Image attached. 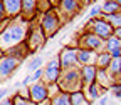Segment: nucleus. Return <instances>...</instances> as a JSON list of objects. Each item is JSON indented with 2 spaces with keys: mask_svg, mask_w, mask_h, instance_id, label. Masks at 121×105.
<instances>
[{
  "mask_svg": "<svg viewBox=\"0 0 121 105\" xmlns=\"http://www.w3.org/2000/svg\"><path fill=\"white\" fill-rule=\"evenodd\" d=\"M27 30H29V22H25L22 17L12 19L7 28L0 34V50L5 52L19 43H24L27 37Z\"/></svg>",
  "mask_w": 121,
  "mask_h": 105,
  "instance_id": "obj_1",
  "label": "nucleus"
},
{
  "mask_svg": "<svg viewBox=\"0 0 121 105\" xmlns=\"http://www.w3.org/2000/svg\"><path fill=\"white\" fill-rule=\"evenodd\" d=\"M57 87L62 90V92H67V94L82 90L79 67H76V68H66V70L60 72V77L57 80Z\"/></svg>",
  "mask_w": 121,
  "mask_h": 105,
  "instance_id": "obj_2",
  "label": "nucleus"
},
{
  "mask_svg": "<svg viewBox=\"0 0 121 105\" xmlns=\"http://www.w3.org/2000/svg\"><path fill=\"white\" fill-rule=\"evenodd\" d=\"M39 25L42 28V32L45 35V38H52L60 28H62V20H60L59 17V13L56 8H51L47 12H44L40 13V17H39Z\"/></svg>",
  "mask_w": 121,
  "mask_h": 105,
  "instance_id": "obj_3",
  "label": "nucleus"
},
{
  "mask_svg": "<svg viewBox=\"0 0 121 105\" xmlns=\"http://www.w3.org/2000/svg\"><path fill=\"white\" fill-rule=\"evenodd\" d=\"M47 42L39 22H29V30H27V37H25V45L30 52V55L37 53Z\"/></svg>",
  "mask_w": 121,
  "mask_h": 105,
  "instance_id": "obj_4",
  "label": "nucleus"
},
{
  "mask_svg": "<svg viewBox=\"0 0 121 105\" xmlns=\"http://www.w3.org/2000/svg\"><path fill=\"white\" fill-rule=\"evenodd\" d=\"M86 30H89L91 34L98 35L99 38H103V40L106 42L109 37H113V30H114V28L108 23V20H106L104 17H98V19H91V20H87Z\"/></svg>",
  "mask_w": 121,
  "mask_h": 105,
  "instance_id": "obj_5",
  "label": "nucleus"
},
{
  "mask_svg": "<svg viewBox=\"0 0 121 105\" xmlns=\"http://www.w3.org/2000/svg\"><path fill=\"white\" fill-rule=\"evenodd\" d=\"M76 47L78 49H87V50H94V52H103L104 50V40L99 38L98 35L91 34L89 30H84V32L76 38Z\"/></svg>",
  "mask_w": 121,
  "mask_h": 105,
  "instance_id": "obj_6",
  "label": "nucleus"
},
{
  "mask_svg": "<svg viewBox=\"0 0 121 105\" xmlns=\"http://www.w3.org/2000/svg\"><path fill=\"white\" fill-rule=\"evenodd\" d=\"M56 10L59 13L60 20L67 22V20H72L76 15H79V12L82 10V5L79 0H60L56 7Z\"/></svg>",
  "mask_w": 121,
  "mask_h": 105,
  "instance_id": "obj_7",
  "label": "nucleus"
},
{
  "mask_svg": "<svg viewBox=\"0 0 121 105\" xmlns=\"http://www.w3.org/2000/svg\"><path fill=\"white\" fill-rule=\"evenodd\" d=\"M59 55V62H60V68H76L78 65V47L74 45H66L64 49H60Z\"/></svg>",
  "mask_w": 121,
  "mask_h": 105,
  "instance_id": "obj_8",
  "label": "nucleus"
},
{
  "mask_svg": "<svg viewBox=\"0 0 121 105\" xmlns=\"http://www.w3.org/2000/svg\"><path fill=\"white\" fill-rule=\"evenodd\" d=\"M27 92H29V98L32 100L35 105L51 98V94H49V85L45 83L44 80H39V82H34L32 85L27 87Z\"/></svg>",
  "mask_w": 121,
  "mask_h": 105,
  "instance_id": "obj_9",
  "label": "nucleus"
},
{
  "mask_svg": "<svg viewBox=\"0 0 121 105\" xmlns=\"http://www.w3.org/2000/svg\"><path fill=\"white\" fill-rule=\"evenodd\" d=\"M20 64L22 62L19 58H13L10 55H4L2 58H0V83L5 82L7 79H10L12 75L17 72Z\"/></svg>",
  "mask_w": 121,
  "mask_h": 105,
  "instance_id": "obj_10",
  "label": "nucleus"
},
{
  "mask_svg": "<svg viewBox=\"0 0 121 105\" xmlns=\"http://www.w3.org/2000/svg\"><path fill=\"white\" fill-rule=\"evenodd\" d=\"M82 92H84V95H86L87 102L94 103L101 95H106V94H108V88H104V87H101L98 82H94V83H91V85L82 87Z\"/></svg>",
  "mask_w": 121,
  "mask_h": 105,
  "instance_id": "obj_11",
  "label": "nucleus"
},
{
  "mask_svg": "<svg viewBox=\"0 0 121 105\" xmlns=\"http://www.w3.org/2000/svg\"><path fill=\"white\" fill-rule=\"evenodd\" d=\"M37 0H22V10L20 17L25 22H34L37 17Z\"/></svg>",
  "mask_w": 121,
  "mask_h": 105,
  "instance_id": "obj_12",
  "label": "nucleus"
},
{
  "mask_svg": "<svg viewBox=\"0 0 121 105\" xmlns=\"http://www.w3.org/2000/svg\"><path fill=\"white\" fill-rule=\"evenodd\" d=\"M79 73H81L82 87L91 85V83H94L96 79H98V67H96V65H84V67H79Z\"/></svg>",
  "mask_w": 121,
  "mask_h": 105,
  "instance_id": "obj_13",
  "label": "nucleus"
},
{
  "mask_svg": "<svg viewBox=\"0 0 121 105\" xmlns=\"http://www.w3.org/2000/svg\"><path fill=\"white\" fill-rule=\"evenodd\" d=\"M96 58H98V52L87 50V49H78V65L79 67L96 65Z\"/></svg>",
  "mask_w": 121,
  "mask_h": 105,
  "instance_id": "obj_14",
  "label": "nucleus"
},
{
  "mask_svg": "<svg viewBox=\"0 0 121 105\" xmlns=\"http://www.w3.org/2000/svg\"><path fill=\"white\" fill-rule=\"evenodd\" d=\"M104 50L113 58H121V40H118L116 37H109L104 42Z\"/></svg>",
  "mask_w": 121,
  "mask_h": 105,
  "instance_id": "obj_15",
  "label": "nucleus"
},
{
  "mask_svg": "<svg viewBox=\"0 0 121 105\" xmlns=\"http://www.w3.org/2000/svg\"><path fill=\"white\" fill-rule=\"evenodd\" d=\"M2 4L7 10V15L10 19L20 17V10H22V0H2Z\"/></svg>",
  "mask_w": 121,
  "mask_h": 105,
  "instance_id": "obj_16",
  "label": "nucleus"
},
{
  "mask_svg": "<svg viewBox=\"0 0 121 105\" xmlns=\"http://www.w3.org/2000/svg\"><path fill=\"white\" fill-rule=\"evenodd\" d=\"M5 55H10V57H13V58H19L20 62H22V60H25L27 55H30V52H29L27 45H25V42H24V43H19V45H15V47L5 50Z\"/></svg>",
  "mask_w": 121,
  "mask_h": 105,
  "instance_id": "obj_17",
  "label": "nucleus"
},
{
  "mask_svg": "<svg viewBox=\"0 0 121 105\" xmlns=\"http://www.w3.org/2000/svg\"><path fill=\"white\" fill-rule=\"evenodd\" d=\"M60 72H62V68H45L44 67L42 80L47 83V85H54V83H57V80L60 77Z\"/></svg>",
  "mask_w": 121,
  "mask_h": 105,
  "instance_id": "obj_18",
  "label": "nucleus"
},
{
  "mask_svg": "<svg viewBox=\"0 0 121 105\" xmlns=\"http://www.w3.org/2000/svg\"><path fill=\"white\" fill-rule=\"evenodd\" d=\"M121 12V7L114 2V0H104L101 5V17H109V15H114Z\"/></svg>",
  "mask_w": 121,
  "mask_h": 105,
  "instance_id": "obj_19",
  "label": "nucleus"
},
{
  "mask_svg": "<svg viewBox=\"0 0 121 105\" xmlns=\"http://www.w3.org/2000/svg\"><path fill=\"white\" fill-rule=\"evenodd\" d=\"M106 72L113 79V82L118 83V77H121V58H113L108 68H106Z\"/></svg>",
  "mask_w": 121,
  "mask_h": 105,
  "instance_id": "obj_20",
  "label": "nucleus"
},
{
  "mask_svg": "<svg viewBox=\"0 0 121 105\" xmlns=\"http://www.w3.org/2000/svg\"><path fill=\"white\" fill-rule=\"evenodd\" d=\"M51 102H52V105H71V94L59 90L56 95L51 97Z\"/></svg>",
  "mask_w": 121,
  "mask_h": 105,
  "instance_id": "obj_21",
  "label": "nucleus"
},
{
  "mask_svg": "<svg viewBox=\"0 0 121 105\" xmlns=\"http://www.w3.org/2000/svg\"><path fill=\"white\" fill-rule=\"evenodd\" d=\"M111 60H113V57L106 52V50H103V52H99L98 53V58H96V67L98 68H101V70H106L108 68V65L111 64Z\"/></svg>",
  "mask_w": 121,
  "mask_h": 105,
  "instance_id": "obj_22",
  "label": "nucleus"
},
{
  "mask_svg": "<svg viewBox=\"0 0 121 105\" xmlns=\"http://www.w3.org/2000/svg\"><path fill=\"white\" fill-rule=\"evenodd\" d=\"M71 105H93V103L87 102V98H86L82 90H78V92L71 94Z\"/></svg>",
  "mask_w": 121,
  "mask_h": 105,
  "instance_id": "obj_23",
  "label": "nucleus"
},
{
  "mask_svg": "<svg viewBox=\"0 0 121 105\" xmlns=\"http://www.w3.org/2000/svg\"><path fill=\"white\" fill-rule=\"evenodd\" d=\"M42 65H44V57L42 55H34L32 58H30V62L27 64V70L32 73V72H35L39 68H44Z\"/></svg>",
  "mask_w": 121,
  "mask_h": 105,
  "instance_id": "obj_24",
  "label": "nucleus"
},
{
  "mask_svg": "<svg viewBox=\"0 0 121 105\" xmlns=\"http://www.w3.org/2000/svg\"><path fill=\"white\" fill-rule=\"evenodd\" d=\"M12 102H13V105H35L29 97H25V95H22V94H19V92L12 97Z\"/></svg>",
  "mask_w": 121,
  "mask_h": 105,
  "instance_id": "obj_25",
  "label": "nucleus"
},
{
  "mask_svg": "<svg viewBox=\"0 0 121 105\" xmlns=\"http://www.w3.org/2000/svg\"><path fill=\"white\" fill-rule=\"evenodd\" d=\"M108 20V23L113 27V28H119L121 27V12L114 13V15H109V17H104Z\"/></svg>",
  "mask_w": 121,
  "mask_h": 105,
  "instance_id": "obj_26",
  "label": "nucleus"
},
{
  "mask_svg": "<svg viewBox=\"0 0 121 105\" xmlns=\"http://www.w3.org/2000/svg\"><path fill=\"white\" fill-rule=\"evenodd\" d=\"M51 8H56L49 0H37V13L40 15V13H44V12H47V10H51Z\"/></svg>",
  "mask_w": 121,
  "mask_h": 105,
  "instance_id": "obj_27",
  "label": "nucleus"
},
{
  "mask_svg": "<svg viewBox=\"0 0 121 105\" xmlns=\"http://www.w3.org/2000/svg\"><path fill=\"white\" fill-rule=\"evenodd\" d=\"M98 17H101V7H98V5H93V7H91V10H89L87 20H91V19H98Z\"/></svg>",
  "mask_w": 121,
  "mask_h": 105,
  "instance_id": "obj_28",
  "label": "nucleus"
},
{
  "mask_svg": "<svg viewBox=\"0 0 121 105\" xmlns=\"http://www.w3.org/2000/svg\"><path fill=\"white\" fill-rule=\"evenodd\" d=\"M45 68H60V62H59V55H56V57H52L49 62H47V65H45Z\"/></svg>",
  "mask_w": 121,
  "mask_h": 105,
  "instance_id": "obj_29",
  "label": "nucleus"
},
{
  "mask_svg": "<svg viewBox=\"0 0 121 105\" xmlns=\"http://www.w3.org/2000/svg\"><path fill=\"white\" fill-rule=\"evenodd\" d=\"M109 90H111V94H113L116 98H119V100H121V83H114Z\"/></svg>",
  "mask_w": 121,
  "mask_h": 105,
  "instance_id": "obj_30",
  "label": "nucleus"
},
{
  "mask_svg": "<svg viewBox=\"0 0 121 105\" xmlns=\"http://www.w3.org/2000/svg\"><path fill=\"white\" fill-rule=\"evenodd\" d=\"M7 17H9V15H7V10H5V7H4V4L0 2V22L5 20Z\"/></svg>",
  "mask_w": 121,
  "mask_h": 105,
  "instance_id": "obj_31",
  "label": "nucleus"
},
{
  "mask_svg": "<svg viewBox=\"0 0 121 105\" xmlns=\"http://www.w3.org/2000/svg\"><path fill=\"white\" fill-rule=\"evenodd\" d=\"M10 20H12V19H10V17H7L5 20H2V22H0V34H2V32H4V30L7 28V25L10 23Z\"/></svg>",
  "mask_w": 121,
  "mask_h": 105,
  "instance_id": "obj_32",
  "label": "nucleus"
},
{
  "mask_svg": "<svg viewBox=\"0 0 121 105\" xmlns=\"http://www.w3.org/2000/svg\"><path fill=\"white\" fill-rule=\"evenodd\" d=\"M0 105H13L12 97H7V98H4V100H0Z\"/></svg>",
  "mask_w": 121,
  "mask_h": 105,
  "instance_id": "obj_33",
  "label": "nucleus"
},
{
  "mask_svg": "<svg viewBox=\"0 0 121 105\" xmlns=\"http://www.w3.org/2000/svg\"><path fill=\"white\" fill-rule=\"evenodd\" d=\"M113 37H116L118 40H121V27H119V28H114V30H113Z\"/></svg>",
  "mask_w": 121,
  "mask_h": 105,
  "instance_id": "obj_34",
  "label": "nucleus"
},
{
  "mask_svg": "<svg viewBox=\"0 0 121 105\" xmlns=\"http://www.w3.org/2000/svg\"><path fill=\"white\" fill-rule=\"evenodd\" d=\"M79 2H81V5H82V7H91L94 0H79Z\"/></svg>",
  "mask_w": 121,
  "mask_h": 105,
  "instance_id": "obj_35",
  "label": "nucleus"
},
{
  "mask_svg": "<svg viewBox=\"0 0 121 105\" xmlns=\"http://www.w3.org/2000/svg\"><path fill=\"white\" fill-rule=\"evenodd\" d=\"M37 105H52V102H51V98H47V100H44V102H40Z\"/></svg>",
  "mask_w": 121,
  "mask_h": 105,
  "instance_id": "obj_36",
  "label": "nucleus"
},
{
  "mask_svg": "<svg viewBox=\"0 0 121 105\" xmlns=\"http://www.w3.org/2000/svg\"><path fill=\"white\" fill-rule=\"evenodd\" d=\"M5 95H7V90H0V100H4Z\"/></svg>",
  "mask_w": 121,
  "mask_h": 105,
  "instance_id": "obj_37",
  "label": "nucleus"
},
{
  "mask_svg": "<svg viewBox=\"0 0 121 105\" xmlns=\"http://www.w3.org/2000/svg\"><path fill=\"white\" fill-rule=\"evenodd\" d=\"M49 2H51V4H52V5H54V7H57V4H59V2H60V0H49Z\"/></svg>",
  "mask_w": 121,
  "mask_h": 105,
  "instance_id": "obj_38",
  "label": "nucleus"
},
{
  "mask_svg": "<svg viewBox=\"0 0 121 105\" xmlns=\"http://www.w3.org/2000/svg\"><path fill=\"white\" fill-rule=\"evenodd\" d=\"M114 2H116V4H118V5L121 7V0H114Z\"/></svg>",
  "mask_w": 121,
  "mask_h": 105,
  "instance_id": "obj_39",
  "label": "nucleus"
},
{
  "mask_svg": "<svg viewBox=\"0 0 121 105\" xmlns=\"http://www.w3.org/2000/svg\"><path fill=\"white\" fill-rule=\"evenodd\" d=\"M0 2H2V0H0Z\"/></svg>",
  "mask_w": 121,
  "mask_h": 105,
  "instance_id": "obj_40",
  "label": "nucleus"
}]
</instances>
